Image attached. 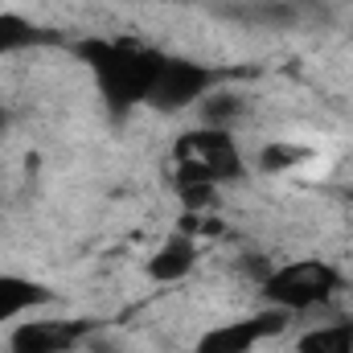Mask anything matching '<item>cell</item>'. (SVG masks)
<instances>
[{
	"mask_svg": "<svg viewBox=\"0 0 353 353\" xmlns=\"http://www.w3.org/2000/svg\"><path fill=\"white\" fill-rule=\"evenodd\" d=\"M296 353H353V325H316L296 341Z\"/></svg>",
	"mask_w": 353,
	"mask_h": 353,
	"instance_id": "11",
	"label": "cell"
},
{
	"mask_svg": "<svg viewBox=\"0 0 353 353\" xmlns=\"http://www.w3.org/2000/svg\"><path fill=\"white\" fill-rule=\"evenodd\" d=\"M308 161H312V148L308 144H288V140L263 144V152H259V169L267 176H283L292 169H300V165H308Z\"/></svg>",
	"mask_w": 353,
	"mask_h": 353,
	"instance_id": "12",
	"label": "cell"
},
{
	"mask_svg": "<svg viewBox=\"0 0 353 353\" xmlns=\"http://www.w3.org/2000/svg\"><path fill=\"white\" fill-rule=\"evenodd\" d=\"M54 41L50 29L33 25L25 12H12V8H0V58H12V54H25L33 46H46Z\"/></svg>",
	"mask_w": 353,
	"mask_h": 353,
	"instance_id": "9",
	"label": "cell"
},
{
	"mask_svg": "<svg viewBox=\"0 0 353 353\" xmlns=\"http://www.w3.org/2000/svg\"><path fill=\"white\" fill-rule=\"evenodd\" d=\"M218 87L214 70L193 62V58H169L161 62L157 70V83H152V94H148V107L157 111H185V107H197L210 90Z\"/></svg>",
	"mask_w": 353,
	"mask_h": 353,
	"instance_id": "5",
	"label": "cell"
},
{
	"mask_svg": "<svg viewBox=\"0 0 353 353\" xmlns=\"http://www.w3.org/2000/svg\"><path fill=\"white\" fill-rule=\"evenodd\" d=\"M197 111H201V123L205 128H234L243 115H247V99L239 94V90H226V87H214L201 103H197Z\"/></svg>",
	"mask_w": 353,
	"mask_h": 353,
	"instance_id": "10",
	"label": "cell"
},
{
	"mask_svg": "<svg viewBox=\"0 0 353 353\" xmlns=\"http://www.w3.org/2000/svg\"><path fill=\"white\" fill-rule=\"evenodd\" d=\"M4 128H8V111L0 107V132H4Z\"/></svg>",
	"mask_w": 353,
	"mask_h": 353,
	"instance_id": "13",
	"label": "cell"
},
{
	"mask_svg": "<svg viewBox=\"0 0 353 353\" xmlns=\"http://www.w3.org/2000/svg\"><path fill=\"white\" fill-rule=\"evenodd\" d=\"M90 321L74 316H33L12 325L8 333V353H70L83 337H90Z\"/></svg>",
	"mask_w": 353,
	"mask_h": 353,
	"instance_id": "6",
	"label": "cell"
},
{
	"mask_svg": "<svg viewBox=\"0 0 353 353\" xmlns=\"http://www.w3.org/2000/svg\"><path fill=\"white\" fill-rule=\"evenodd\" d=\"M197 267V239H189V234H169L152 255H148V279H157V283H176V279H185L189 271Z\"/></svg>",
	"mask_w": 353,
	"mask_h": 353,
	"instance_id": "8",
	"label": "cell"
},
{
	"mask_svg": "<svg viewBox=\"0 0 353 353\" xmlns=\"http://www.w3.org/2000/svg\"><path fill=\"white\" fill-rule=\"evenodd\" d=\"M54 300V292L29 275H12V271H0V329L21 321L25 312L33 308H46Z\"/></svg>",
	"mask_w": 353,
	"mask_h": 353,
	"instance_id": "7",
	"label": "cell"
},
{
	"mask_svg": "<svg viewBox=\"0 0 353 353\" xmlns=\"http://www.w3.org/2000/svg\"><path fill=\"white\" fill-rule=\"evenodd\" d=\"M173 181H210L218 189L234 185L247 176L243 148L234 140V132L226 128H193L185 136H176L173 144Z\"/></svg>",
	"mask_w": 353,
	"mask_h": 353,
	"instance_id": "2",
	"label": "cell"
},
{
	"mask_svg": "<svg viewBox=\"0 0 353 353\" xmlns=\"http://www.w3.org/2000/svg\"><path fill=\"white\" fill-rule=\"evenodd\" d=\"M292 312L283 308H259L251 316H239V321H226V325H214L197 337L193 353H255L263 341L279 337L288 329Z\"/></svg>",
	"mask_w": 353,
	"mask_h": 353,
	"instance_id": "4",
	"label": "cell"
},
{
	"mask_svg": "<svg viewBox=\"0 0 353 353\" xmlns=\"http://www.w3.org/2000/svg\"><path fill=\"white\" fill-rule=\"evenodd\" d=\"M74 50L87 62L94 90H99V99L107 103L111 115H128L140 103H148L157 70L165 62V54L152 50L140 37H87Z\"/></svg>",
	"mask_w": 353,
	"mask_h": 353,
	"instance_id": "1",
	"label": "cell"
},
{
	"mask_svg": "<svg viewBox=\"0 0 353 353\" xmlns=\"http://www.w3.org/2000/svg\"><path fill=\"white\" fill-rule=\"evenodd\" d=\"M341 275L337 267L325 259H292V263L271 267L259 279V296L267 308H283V312H308L321 308L337 296Z\"/></svg>",
	"mask_w": 353,
	"mask_h": 353,
	"instance_id": "3",
	"label": "cell"
}]
</instances>
